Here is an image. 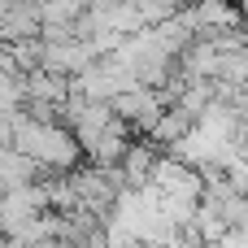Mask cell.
<instances>
[{
  "label": "cell",
  "instance_id": "obj_1",
  "mask_svg": "<svg viewBox=\"0 0 248 248\" xmlns=\"http://www.w3.org/2000/svg\"><path fill=\"white\" fill-rule=\"evenodd\" d=\"M157 148L148 144V140H140V144H126V157H122V179H126V187H148V179H153V166H157Z\"/></svg>",
  "mask_w": 248,
  "mask_h": 248
}]
</instances>
